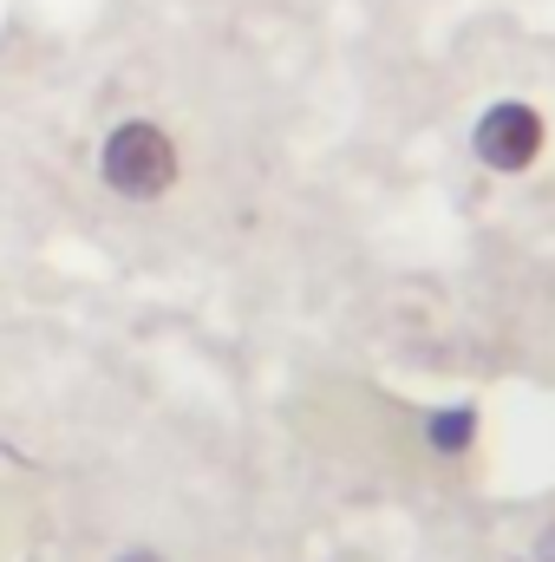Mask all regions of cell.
Returning <instances> with one entry per match:
<instances>
[{"label": "cell", "mask_w": 555, "mask_h": 562, "mask_svg": "<svg viewBox=\"0 0 555 562\" xmlns=\"http://www.w3.org/2000/svg\"><path fill=\"white\" fill-rule=\"evenodd\" d=\"M99 170H105V183L118 190V196H132V203H157L170 183H177V144L163 125H150V119H132V125H118L105 150H99Z\"/></svg>", "instance_id": "obj_1"}, {"label": "cell", "mask_w": 555, "mask_h": 562, "mask_svg": "<svg viewBox=\"0 0 555 562\" xmlns=\"http://www.w3.org/2000/svg\"><path fill=\"white\" fill-rule=\"evenodd\" d=\"M543 119H536V105H523V99H503V105H490L484 119H477V132H471V150H477V164H490V170H503V177H517V170H530L536 157H543Z\"/></svg>", "instance_id": "obj_2"}, {"label": "cell", "mask_w": 555, "mask_h": 562, "mask_svg": "<svg viewBox=\"0 0 555 562\" xmlns=\"http://www.w3.org/2000/svg\"><path fill=\"white\" fill-rule=\"evenodd\" d=\"M431 445H444V451H464V445H471V413H444V419L431 425Z\"/></svg>", "instance_id": "obj_3"}, {"label": "cell", "mask_w": 555, "mask_h": 562, "mask_svg": "<svg viewBox=\"0 0 555 562\" xmlns=\"http://www.w3.org/2000/svg\"><path fill=\"white\" fill-rule=\"evenodd\" d=\"M118 562H163V557H150V550H125Z\"/></svg>", "instance_id": "obj_4"}]
</instances>
